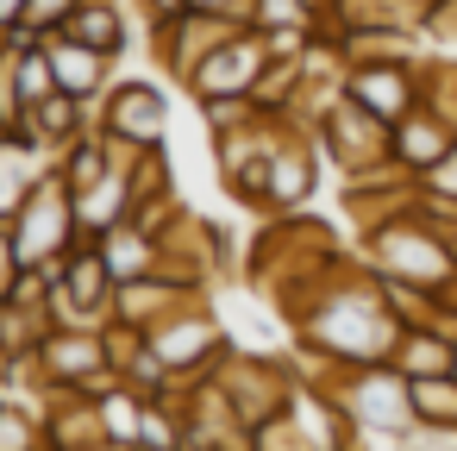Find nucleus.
<instances>
[{"instance_id": "0eeeda50", "label": "nucleus", "mask_w": 457, "mask_h": 451, "mask_svg": "<svg viewBox=\"0 0 457 451\" xmlns=\"http://www.w3.org/2000/svg\"><path fill=\"white\" fill-rule=\"evenodd\" d=\"M357 107H370L382 126L407 120L426 88H432V63L426 57H388V63H345V82H338Z\"/></svg>"}, {"instance_id": "bb28decb", "label": "nucleus", "mask_w": 457, "mask_h": 451, "mask_svg": "<svg viewBox=\"0 0 457 451\" xmlns=\"http://www.w3.org/2000/svg\"><path fill=\"white\" fill-rule=\"evenodd\" d=\"M138 7H145V26H163V20L188 13V0H138Z\"/></svg>"}, {"instance_id": "2eb2a0df", "label": "nucleus", "mask_w": 457, "mask_h": 451, "mask_svg": "<svg viewBox=\"0 0 457 451\" xmlns=\"http://www.w3.org/2000/svg\"><path fill=\"white\" fill-rule=\"evenodd\" d=\"M45 438L51 451H82L101 432V413H95V388H45Z\"/></svg>"}, {"instance_id": "7ed1b4c3", "label": "nucleus", "mask_w": 457, "mask_h": 451, "mask_svg": "<svg viewBox=\"0 0 457 451\" xmlns=\"http://www.w3.org/2000/svg\"><path fill=\"white\" fill-rule=\"evenodd\" d=\"M7 238H13V257H20V270H45V263H63L88 232H82V213H76V188L57 176V170H45L32 188H26V201H20V213L7 220Z\"/></svg>"}, {"instance_id": "7c9ffc66", "label": "nucleus", "mask_w": 457, "mask_h": 451, "mask_svg": "<svg viewBox=\"0 0 457 451\" xmlns=\"http://www.w3.org/2000/svg\"><path fill=\"white\" fill-rule=\"evenodd\" d=\"M451 376H457V326H451Z\"/></svg>"}, {"instance_id": "9b49d317", "label": "nucleus", "mask_w": 457, "mask_h": 451, "mask_svg": "<svg viewBox=\"0 0 457 451\" xmlns=\"http://www.w3.org/2000/svg\"><path fill=\"white\" fill-rule=\"evenodd\" d=\"M263 70H270V38L245 26V32H232L220 51H207V57L188 70L182 88H188L195 101H213V95H251Z\"/></svg>"}, {"instance_id": "ddd939ff", "label": "nucleus", "mask_w": 457, "mask_h": 451, "mask_svg": "<svg viewBox=\"0 0 457 451\" xmlns=\"http://www.w3.org/2000/svg\"><path fill=\"white\" fill-rule=\"evenodd\" d=\"M457 145V120L426 95L407 120H395L388 126V163H395V176H407V182H420L432 163H445V151Z\"/></svg>"}, {"instance_id": "dca6fc26", "label": "nucleus", "mask_w": 457, "mask_h": 451, "mask_svg": "<svg viewBox=\"0 0 457 451\" xmlns=\"http://www.w3.org/2000/svg\"><path fill=\"white\" fill-rule=\"evenodd\" d=\"M95 245H101V257H107V270H113L120 282H138V276H157V270H163V232H151V226H138V220L107 226Z\"/></svg>"}, {"instance_id": "c756f323", "label": "nucleus", "mask_w": 457, "mask_h": 451, "mask_svg": "<svg viewBox=\"0 0 457 451\" xmlns=\"http://www.w3.org/2000/svg\"><path fill=\"white\" fill-rule=\"evenodd\" d=\"M82 451H132V445H113V438H95V445H82Z\"/></svg>"}, {"instance_id": "aec40b11", "label": "nucleus", "mask_w": 457, "mask_h": 451, "mask_svg": "<svg viewBox=\"0 0 457 451\" xmlns=\"http://www.w3.org/2000/svg\"><path fill=\"white\" fill-rule=\"evenodd\" d=\"M51 163L20 138V132H7V138H0V226H7L13 213H20V201H26V188L45 176Z\"/></svg>"}, {"instance_id": "f8f14e48", "label": "nucleus", "mask_w": 457, "mask_h": 451, "mask_svg": "<svg viewBox=\"0 0 457 451\" xmlns=\"http://www.w3.org/2000/svg\"><path fill=\"white\" fill-rule=\"evenodd\" d=\"M113 288H120V276L107 270L101 245L82 238V245L63 257V288H57V301H51V313L70 320V326H101V320L113 313Z\"/></svg>"}, {"instance_id": "a211bd4d", "label": "nucleus", "mask_w": 457, "mask_h": 451, "mask_svg": "<svg viewBox=\"0 0 457 451\" xmlns=\"http://www.w3.org/2000/svg\"><path fill=\"white\" fill-rule=\"evenodd\" d=\"M70 38H82V45H95L101 57H126V45H132V26H126V7L120 0H82V7L70 13V26H63Z\"/></svg>"}, {"instance_id": "393cba45", "label": "nucleus", "mask_w": 457, "mask_h": 451, "mask_svg": "<svg viewBox=\"0 0 457 451\" xmlns=\"http://www.w3.org/2000/svg\"><path fill=\"white\" fill-rule=\"evenodd\" d=\"M407 451H457V420H413Z\"/></svg>"}, {"instance_id": "a878e982", "label": "nucleus", "mask_w": 457, "mask_h": 451, "mask_svg": "<svg viewBox=\"0 0 457 451\" xmlns=\"http://www.w3.org/2000/svg\"><path fill=\"white\" fill-rule=\"evenodd\" d=\"M13 288H20V257H13L7 226H0V301H13Z\"/></svg>"}, {"instance_id": "4468645a", "label": "nucleus", "mask_w": 457, "mask_h": 451, "mask_svg": "<svg viewBox=\"0 0 457 451\" xmlns=\"http://www.w3.org/2000/svg\"><path fill=\"white\" fill-rule=\"evenodd\" d=\"M45 51H51V70H57V88H63V95L101 101V95L113 88V57H101L95 45H82V38H70V32H51Z\"/></svg>"}, {"instance_id": "423d86ee", "label": "nucleus", "mask_w": 457, "mask_h": 451, "mask_svg": "<svg viewBox=\"0 0 457 451\" xmlns=\"http://www.w3.org/2000/svg\"><path fill=\"white\" fill-rule=\"evenodd\" d=\"M145 338H151V351L170 363V376H182V382H213V376H220V363L232 357L226 326H220L201 301L176 307V313H170V320H157Z\"/></svg>"}, {"instance_id": "f03ea898", "label": "nucleus", "mask_w": 457, "mask_h": 451, "mask_svg": "<svg viewBox=\"0 0 457 451\" xmlns=\"http://www.w3.org/2000/svg\"><path fill=\"white\" fill-rule=\"evenodd\" d=\"M313 401H326L338 420L351 426H395L407 432L413 426V388L395 363H357V370H313L301 382Z\"/></svg>"}, {"instance_id": "b1692460", "label": "nucleus", "mask_w": 457, "mask_h": 451, "mask_svg": "<svg viewBox=\"0 0 457 451\" xmlns=\"http://www.w3.org/2000/svg\"><path fill=\"white\" fill-rule=\"evenodd\" d=\"M195 107H201L207 138H232V132H245L257 120V101L251 95H213V101H195Z\"/></svg>"}, {"instance_id": "c85d7f7f", "label": "nucleus", "mask_w": 457, "mask_h": 451, "mask_svg": "<svg viewBox=\"0 0 457 451\" xmlns=\"http://www.w3.org/2000/svg\"><path fill=\"white\" fill-rule=\"evenodd\" d=\"M13 26H26V0H0V38H7Z\"/></svg>"}, {"instance_id": "f3484780", "label": "nucleus", "mask_w": 457, "mask_h": 451, "mask_svg": "<svg viewBox=\"0 0 457 451\" xmlns=\"http://www.w3.org/2000/svg\"><path fill=\"white\" fill-rule=\"evenodd\" d=\"M401 376H451V326L445 320H426V326H401L395 338V357H388Z\"/></svg>"}, {"instance_id": "4be33fe9", "label": "nucleus", "mask_w": 457, "mask_h": 451, "mask_svg": "<svg viewBox=\"0 0 457 451\" xmlns=\"http://www.w3.org/2000/svg\"><path fill=\"white\" fill-rule=\"evenodd\" d=\"M413 201H420L438 226H457V145L445 151V163H432V170L413 182Z\"/></svg>"}, {"instance_id": "6e6552de", "label": "nucleus", "mask_w": 457, "mask_h": 451, "mask_svg": "<svg viewBox=\"0 0 457 451\" xmlns=\"http://www.w3.org/2000/svg\"><path fill=\"white\" fill-rule=\"evenodd\" d=\"M95 126L120 145V151H163V132H170V95L145 76L132 82H113L101 101H95Z\"/></svg>"}, {"instance_id": "f257e3e1", "label": "nucleus", "mask_w": 457, "mask_h": 451, "mask_svg": "<svg viewBox=\"0 0 457 451\" xmlns=\"http://www.w3.org/2000/svg\"><path fill=\"white\" fill-rule=\"evenodd\" d=\"M357 238H363V263L388 282H413L426 295L457 282V226H438L420 201L395 207L388 220H376Z\"/></svg>"}, {"instance_id": "5701e85b", "label": "nucleus", "mask_w": 457, "mask_h": 451, "mask_svg": "<svg viewBox=\"0 0 457 451\" xmlns=\"http://www.w3.org/2000/svg\"><path fill=\"white\" fill-rule=\"evenodd\" d=\"M251 32H320V7L313 0H251V13H245Z\"/></svg>"}, {"instance_id": "6ab92c4d", "label": "nucleus", "mask_w": 457, "mask_h": 451, "mask_svg": "<svg viewBox=\"0 0 457 451\" xmlns=\"http://www.w3.org/2000/svg\"><path fill=\"white\" fill-rule=\"evenodd\" d=\"M145 395L132 388V382H120V376H107L101 388H95V413H101V432L113 438V445H132L138 451V432H145Z\"/></svg>"}, {"instance_id": "412c9836", "label": "nucleus", "mask_w": 457, "mask_h": 451, "mask_svg": "<svg viewBox=\"0 0 457 451\" xmlns=\"http://www.w3.org/2000/svg\"><path fill=\"white\" fill-rule=\"evenodd\" d=\"M0 451H51L45 401H20V395L0 388Z\"/></svg>"}, {"instance_id": "39448f33", "label": "nucleus", "mask_w": 457, "mask_h": 451, "mask_svg": "<svg viewBox=\"0 0 457 451\" xmlns=\"http://www.w3.org/2000/svg\"><path fill=\"white\" fill-rule=\"evenodd\" d=\"M313 138H320V151L338 163L345 182H363V176H388V170H395V163H388V126H382L370 107H357L345 88L320 107Z\"/></svg>"}, {"instance_id": "9d476101", "label": "nucleus", "mask_w": 457, "mask_h": 451, "mask_svg": "<svg viewBox=\"0 0 457 451\" xmlns=\"http://www.w3.org/2000/svg\"><path fill=\"white\" fill-rule=\"evenodd\" d=\"M232 32H245V20H226V13H201V7H188L182 20L151 26V63H157L170 82H188V70H195L207 51H220Z\"/></svg>"}, {"instance_id": "20e7f679", "label": "nucleus", "mask_w": 457, "mask_h": 451, "mask_svg": "<svg viewBox=\"0 0 457 451\" xmlns=\"http://www.w3.org/2000/svg\"><path fill=\"white\" fill-rule=\"evenodd\" d=\"M213 388H220L226 413H232L245 432L263 426V420H276V413H288V407H301V370H295L288 357H263V351H238V345H232V357L220 363Z\"/></svg>"}, {"instance_id": "1a4fd4ad", "label": "nucleus", "mask_w": 457, "mask_h": 451, "mask_svg": "<svg viewBox=\"0 0 457 451\" xmlns=\"http://www.w3.org/2000/svg\"><path fill=\"white\" fill-rule=\"evenodd\" d=\"M26 370H32L45 388H101V382L113 376L101 326H70V320H57V326L38 338V351H32Z\"/></svg>"}, {"instance_id": "cd10ccee", "label": "nucleus", "mask_w": 457, "mask_h": 451, "mask_svg": "<svg viewBox=\"0 0 457 451\" xmlns=\"http://www.w3.org/2000/svg\"><path fill=\"white\" fill-rule=\"evenodd\" d=\"M188 7H201V13H226V20H245V13H251V0H188Z\"/></svg>"}]
</instances>
